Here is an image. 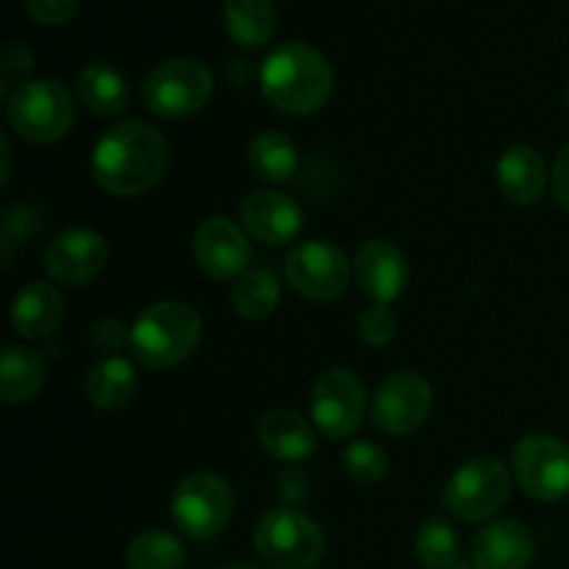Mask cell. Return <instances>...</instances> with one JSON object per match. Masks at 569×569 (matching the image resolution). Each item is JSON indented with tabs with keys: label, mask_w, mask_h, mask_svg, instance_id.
I'll use <instances>...</instances> for the list:
<instances>
[{
	"label": "cell",
	"mask_w": 569,
	"mask_h": 569,
	"mask_svg": "<svg viewBox=\"0 0 569 569\" xmlns=\"http://www.w3.org/2000/svg\"><path fill=\"white\" fill-rule=\"evenodd\" d=\"M89 339L103 353H120L126 345H131V328L117 317H100L92 328H89Z\"/></svg>",
	"instance_id": "d6a6232c"
},
{
	"label": "cell",
	"mask_w": 569,
	"mask_h": 569,
	"mask_svg": "<svg viewBox=\"0 0 569 569\" xmlns=\"http://www.w3.org/2000/svg\"><path fill=\"white\" fill-rule=\"evenodd\" d=\"M253 545L259 559L272 569H311L326 553L320 526L292 506H278L261 515Z\"/></svg>",
	"instance_id": "277c9868"
},
{
	"label": "cell",
	"mask_w": 569,
	"mask_h": 569,
	"mask_svg": "<svg viewBox=\"0 0 569 569\" xmlns=\"http://www.w3.org/2000/svg\"><path fill=\"white\" fill-rule=\"evenodd\" d=\"M267 103L292 117L320 111L331 100L337 76L326 56L306 42H287L272 50L259 70Z\"/></svg>",
	"instance_id": "7a4b0ae2"
},
{
	"label": "cell",
	"mask_w": 569,
	"mask_h": 569,
	"mask_svg": "<svg viewBox=\"0 0 569 569\" xmlns=\"http://www.w3.org/2000/svg\"><path fill=\"white\" fill-rule=\"evenodd\" d=\"M44 226V214L39 211L37 203H14L6 211L3 220V239L6 242H28L37 237Z\"/></svg>",
	"instance_id": "1f68e13d"
},
{
	"label": "cell",
	"mask_w": 569,
	"mask_h": 569,
	"mask_svg": "<svg viewBox=\"0 0 569 569\" xmlns=\"http://www.w3.org/2000/svg\"><path fill=\"white\" fill-rule=\"evenodd\" d=\"M33 67H37V61H33V53L26 44L14 42L6 48L3 64H0V76H3L0 78V92H3V98H9V94L14 92L17 87H22V83H28Z\"/></svg>",
	"instance_id": "4dcf8cb0"
},
{
	"label": "cell",
	"mask_w": 569,
	"mask_h": 569,
	"mask_svg": "<svg viewBox=\"0 0 569 569\" xmlns=\"http://www.w3.org/2000/svg\"><path fill=\"white\" fill-rule=\"evenodd\" d=\"M533 533L520 520H498L478 531L472 539V565L476 569H526L531 565Z\"/></svg>",
	"instance_id": "e0dca14e"
},
{
	"label": "cell",
	"mask_w": 569,
	"mask_h": 569,
	"mask_svg": "<svg viewBox=\"0 0 569 569\" xmlns=\"http://www.w3.org/2000/svg\"><path fill=\"white\" fill-rule=\"evenodd\" d=\"M187 548L167 531H142L126 550L128 569H183Z\"/></svg>",
	"instance_id": "4316f807"
},
{
	"label": "cell",
	"mask_w": 569,
	"mask_h": 569,
	"mask_svg": "<svg viewBox=\"0 0 569 569\" xmlns=\"http://www.w3.org/2000/svg\"><path fill=\"white\" fill-rule=\"evenodd\" d=\"M567 106H569V87H567Z\"/></svg>",
	"instance_id": "74e56055"
},
{
	"label": "cell",
	"mask_w": 569,
	"mask_h": 569,
	"mask_svg": "<svg viewBox=\"0 0 569 569\" xmlns=\"http://www.w3.org/2000/svg\"><path fill=\"white\" fill-rule=\"evenodd\" d=\"M78 3H81V0H22L28 14H31L39 26L50 28L67 26V22L76 17Z\"/></svg>",
	"instance_id": "836d02e7"
},
{
	"label": "cell",
	"mask_w": 569,
	"mask_h": 569,
	"mask_svg": "<svg viewBox=\"0 0 569 569\" xmlns=\"http://www.w3.org/2000/svg\"><path fill=\"white\" fill-rule=\"evenodd\" d=\"M172 522L192 542H209L226 531L233 511V492L222 476L198 470L183 478L172 492Z\"/></svg>",
	"instance_id": "52a82bcc"
},
{
	"label": "cell",
	"mask_w": 569,
	"mask_h": 569,
	"mask_svg": "<svg viewBox=\"0 0 569 569\" xmlns=\"http://www.w3.org/2000/svg\"><path fill=\"white\" fill-rule=\"evenodd\" d=\"M550 189H553V198L559 200V206L569 211V144L556 159L553 172H550Z\"/></svg>",
	"instance_id": "e575fe53"
},
{
	"label": "cell",
	"mask_w": 569,
	"mask_h": 569,
	"mask_svg": "<svg viewBox=\"0 0 569 569\" xmlns=\"http://www.w3.org/2000/svg\"><path fill=\"white\" fill-rule=\"evenodd\" d=\"M345 470L353 481L372 487V483L383 481L389 470V459L383 453V448L372 442H350L345 450Z\"/></svg>",
	"instance_id": "f1b7e54d"
},
{
	"label": "cell",
	"mask_w": 569,
	"mask_h": 569,
	"mask_svg": "<svg viewBox=\"0 0 569 569\" xmlns=\"http://www.w3.org/2000/svg\"><path fill=\"white\" fill-rule=\"evenodd\" d=\"M222 26L239 48H261L276 33V9L270 0H226Z\"/></svg>",
	"instance_id": "603a6c76"
},
{
	"label": "cell",
	"mask_w": 569,
	"mask_h": 569,
	"mask_svg": "<svg viewBox=\"0 0 569 569\" xmlns=\"http://www.w3.org/2000/svg\"><path fill=\"white\" fill-rule=\"evenodd\" d=\"M522 492L542 503H556L569 495V448L550 433H528L511 459Z\"/></svg>",
	"instance_id": "9c48e42d"
},
{
	"label": "cell",
	"mask_w": 569,
	"mask_h": 569,
	"mask_svg": "<svg viewBox=\"0 0 569 569\" xmlns=\"http://www.w3.org/2000/svg\"><path fill=\"white\" fill-rule=\"evenodd\" d=\"M109 261V244L92 228H67L44 248L42 267L59 287L76 289L94 281Z\"/></svg>",
	"instance_id": "4fadbf2b"
},
{
	"label": "cell",
	"mask_w": 569,
	"mask_h": 569,
	"mask_svg": "<svg viewBox=\"0 0 569 569\" xmlns=\"http://www.w3.org/2000/svg\"><path fill=\"white\" fill-rule=\"evenodd\" d=\"M220 569H261V567H256V565H226Z\"/></svg>",
	"instance_id": "8d00e7d4"
},
{
	"label": "cell",
	"mask_w": 569,
	"mask_h": 569,
	"mask_svg": "<svg viewBox=\"0 0 569 569\" xmlns=\"http://www.w3.org/2000/svg\"><path fill=\"white\" fill-rule=\"evenodd\" d=\"M511 498V470L495 456H481L450 476L442 503L465 522H487L506 509Z\"/></svg>",
	"instance_id": "8992f818"
},
{
	"label": "cell",
	"mask_w": 569,
	"mask_h": 569,
	"mask_svg": "<svg viewBox=\"0 0 569 569\" xmlns=\"http://www.w3.org/2000/svg\"><path fill=\"white\" fill-rule=\"evenodd\" d=\"M78 94H81V103L100 117L120 114L128 106L126 78L117 67L103 64V61L83 67L78 76Z\"/></svg>",
	"instance_id": "cb8c5ba5"
},
{
	"label": "cell",
	"mask_w": 569,
	"mask_h": 569,
	"mask_svg": "<svg viewBox=\"0 0 569 569\" xmlns=\"http://www.w3.org/2000/svg\"><path fill=\"white\" fill-rule=\"evenodd\" d=\"M192 253L206 276L226 281V278L244 276V267L250 261V244L237 222L228 217H209L194 231Z\"/></svg>",
	"instance_id": "5bb4252c"
},
{
	"label": "cell",
	"mask_w": 569,
	"mask_h": 569,
	"mask_svg": "<svg viewBox=\"0 0 569 569\" xmlns=\"http://www.w3.org/2000/svg\"><path fill=\"white\" fill-rule=\"evenodd\" d=\"M44 359L31 348L9 345L0 356V398L3 403H26L44 387Z\"/></svg>",
	"instance_id": "7402d4cb"
},
{
	"label": "cell",
	"mask_w": 569,
	"mask_h": 569,
	"mask_svg": "<svg viewBox=\"0 0 569 569\" xmlns=\"http://www.w3.org/2000/svg\"><path fill=\"white\" fill-rule=\"evenodd\" d=\"M398 333V317L389 311V306L372 303L359 315V337L370 348H383Z\"/></svg>",
	"instance_id": "f546056e"
},
{
	"label": "cell",
	"mask_w": 569,
	"mask_h": 569,
	"mask_svg": "<svg viewBox=\"0 0 569 569\" xmlns=\"http://www.w3.org/2000/svg\"><path fill=\"white\" fill-rule=\"evenodd\" d=\"M83 392H87L89 403L98 409H122L131 403L133 392H137V370L122 356H106L98 365L89 367Z\"/></svg>",
	"instance_id": "44dd1931"
},
{
	"label": "cell",
	"mask_w": 569,
	"mask_h": 569,
	"mask_svg": "<svg viewBox=\"0 0 569 569\" xmlns=\"http://www.w3.org/2000/svg\"><path fill=\"white\" fill-rule=\"evenodd\" d=\"M239 217H242L244 231L256 242L272 244V248L292 242L300 233V228H303L300 206L289 194L272 192V189H259L250 198H244Z\"/></svg>",
	"instance_id": "2e32d148"
},
{
	"label": "cell",
	"mask_w": 569,
	"mask_h": 569,
	"mask_svg": "<svg viewBox=\"0 0 569 569\" xmlns=\"http://www.w3.org/2000/svg\"><path fill=\"white\" fill-rule=\"evenodd\" d=\"M256 437L264 453L278 461H303L317 450L315 428L298 411L276 409L259 420Z\"/></svg>",
	"instance_id": "ac0fdd59"
},
{
	"label": "cell",
	"mask_w": 569,
	"mask_h": 569,
	"mask_svg": "<svg viewBox=\"0 0 569 569\" xmlns=\"http://www.w3.org/2000/svg\"><path fill=\"white\" fill-rule=\"evenodd\" d=\"M367 411V395L350 370L333 367L317 378L311 389V420L326 437L348 439L361 428Z\"/></svg>",
	"instance_id": "7c38bea8"
},
{
	"label": "cell",
	"mask_w": 569,
	"mask_h": 569,
	"mask_svg": "<svg viewBox=\"0 0 569 569\" xmlns=\"http://www.w3.org/2000/svg\"><path fill=\"white\" fill-rule=\"evenodd\" d=\"M170 144L142 120H122L98 139L92 153V176L103 192L133 198L164 178Z\"/></svg>",
	"instance_id": "6da1fadb"
},
{
	"label": "cell",
	"mask_w": 569,
	"mask_h": 569,
	"mask_svg": "<svg viewBox=\"0 0 569 569\" xmlns=\"http://www.w3.org/2000/svg\"><path fill=\"white\" fill-rule=\"evenodd\" d=\"M61 317H64L61 292L44 281L26 283L11 303V326L26 339H42L53 333Z\"/></svg>",
	"instance_id": "ffe728a7"
},
{
	"label": "cell",
	"mask_w": 569,
	"mask_h": 569,
	"mask_svg": "<svg viewBox=\"0 0 569 569\" xmlns=\"http://www.w3.org/2000/svg\"><path fill=\"white\" fill-rule=\"evenodd\" d=\"M498 181L506 198L517 206L537 203L548 187V167L531 144H511L498 161Z\"/></svg>",
	"instance_id": "d6986e66"
},
{
	"label": "cell",
	"mask_w": 569,
	"mask_h": 569,
	"mask_svg": "<svg viewBox=\"0 0 569 569\" xmlns=\"http://www.w3.org/2000/svg\"><path fill=\"white\" fill-rule=\"evenodd\" d=\"M356 283L376 303H395L409 287V261L389 239H367L353 261Z\"/></svg>",
	"instance_id": "9a60e30c"
},
{
	"label": "cell",
	"mask_w": 569,
	"mask_h": 569,
	"mask_svg": "<svg viewBox=\"0 0 569 569\" xmlns=\"http://www.w3.org/2000/svg\"><path fill=\"white\" fill-rule=\"evenodd\" d=\"M214 76L203 61L170 59L153 67L142 81V100L161 120H183L209 103Z\"/></svg>",
	"instance_id": "ba28073f"
},
{
	"label": "cell",
	"mask_w": 569,
	"mask_h": 569,
	"mask_svg": "<svg viewBox=\"0 0 569 569\" xmlns=\"http://www.w3.org/2000/svg\"><path fill=\"white\" fill-rule=\"evenodd\" d=\"M415 550L417 559H420V565L426 569H450L459 561L461 553L459 531L448 520L433 517L417 533Z\"/></svg>",
	"instance_id": "83f0119b"
},
{
	"label": "cell",
	"mask_w": 569,
	"mask_h": 569,
	"mask_svg": "<svg viewBox=\"0 0 569 569\" xmlns=\"http://www.w3.org/2000/svg\"><path fill=\"white\" fill-rule=\"evenodd\" d=\"M283 272L295 292L317 300V303H328L348 289L353 267L342 248L328 239H311V242H300L289 250Z\"/></svg>",
	"instance_id": "30bf717a"
},
{
	"label": "cell",
	"mask_w": 569,
	"mask_h": 569,
	"mask_svg": "<svg viewBox=\"0 0 569 569\" xmlns=\"http://www.w3.org/2000/svg\"><path fill=\"white\" fill-rule=\"evenodd\" d=\"M281 483H283L281 495L289 500V503H292V500H303L306 498V489H300V487H306L303 472H287V476L281 478Z\"/></svg>",
	"instance_id": "d590c367"
},
{
	"label": "cell",
	"mask_w": 569,
	"mask_h": 569,
	"mask_svg": "<svg viewBox=\"0 0 569 569\" xmlns=\"http://www.w3.org/2000/svg\"><path fill=\"white\" fill-rule=\"evenodd\" d=\"M6 114L17 137L26 142H59L76 122V103L64 83L53 78L28 81L6 98Z\"/></svg>",
	"instance_id": "5b68a950"
},
{
	"label": "cell",
	"mask_w": 569,
	"mask_h": 569,
	"mask_svg": "<svg viewBox=\"0 0 569 569\" xmlns=\"http://www.w3.org/2000/svg\"><path fill=\"white\" fill-rule=\"evenodd\" d=\"M431 383L411 370L392 372L378 383L370 403V417L378 431L389 437L415 433L431 415Z\"/></svg>",
	"instance_id": "8fae6325"
},
{
	"label": "cell",
	"mask_w": 569,
	"mask_h": 569,
	"mask_svg": "<svg viewBox=\"0 0 569 569\" xmlns=\"http://www.w3.org/2000/svg\"><path fill=\"white\" fill-rule=\"evenodd\" d=\"M233 311L244 320H264L281 303V281L267 267H256L239 276L237 287L231 292Z\"/></svg>",
	"instance_id": "484cf974"
},
{
	"label": "cell",
	"mask_w": 569,
	"mask_h": 569,
	"mask_svg": "<svg viewBox=\"0 0 569 569\" xmlns=\"http://www.w3.org/2000/svg\"><path fill=\"white\" fill-rule=\"evenodd\" d=\"M203 337L200 315L181 300L150 303L131 326L133 356L150 370H167L194 353Z\"/></svg>",
	"instance_id": "3957f363"
},
{
	"label": "cell",
	"mask_w": 569,
	"mask_h": 569,
	"mask_svg": "<svg viewBox=\"0 0 569 569\" xmlns=\"http://www.w3.org/2000/svg\"><path fill=\"white\" fill-rule=\"evenodd\" d=\"M248 164L267 183H287L298 172V148L281 131H264L250 142Z\"/></svg>",
	"instance_id": "d4e9b609"
}]
</instances>
